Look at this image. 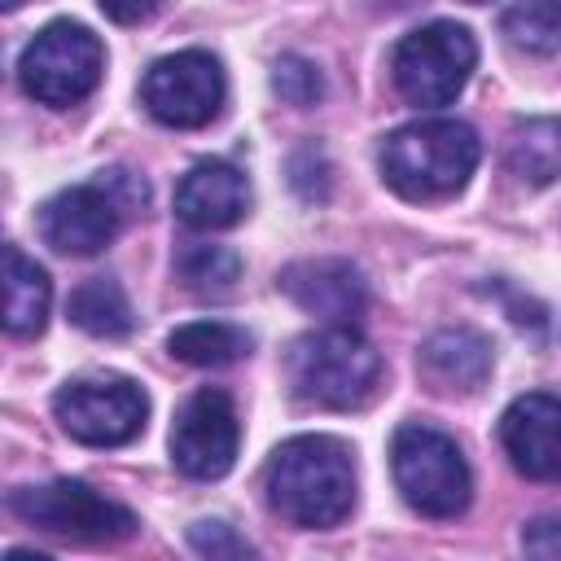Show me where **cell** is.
<instances>
[{"instance_id":"cell-6","label":"cell","mask_w":561,"mask_h":561,"mask_svg":"<svg viewBox=\"0 0 561 561\" xmlns=\"http://www.w3.org/2000/svg\"><path fill=\"white\" fill-rule=\"evenodd\" d=\"M478 66V44L460 22H430L408 31L390 53V79L408 105H451Z\"/></svg>"},{"instance_id":"cell-21","label":"cell","mask_w":561,"mask_h":561,"mask_svg":"<svg viewBox=\"0 0 561 561\" xmlns=\"http://www.w3.org/2000/svg\"><path fill=\"white\" fill-rule=\"evenodd\" d=\"M175 276L180 285L197 289V294H219L241 276V254L228 245H210V241H193L175 254Z\"/></svg>"},{"instance_id":"cell-25","label":"cell","mask_w":561,"mask_h":561,"mask_svg":"<svg viewBox=\"0 0 561 561\" xmlns=\"http://www.w3.org/2000/svg\"><path fill=\"white\" fill-rule=\"evenodd\" d=\"M522 548H526L530 557L561 561V513H548V517L526 522V530H522Z\"/></svg>"},{"instance_id":"cell-19","label":"cell","mask_w":561,"mask_h":561,"mask_svg":"<svg viewBox=\"0 0 561 561\" xmlns=\"http://www.w3.org/2000/svg\"><path fill=\"white\" fill-rule=\"evenodd\" d=\"M167 346L180 364L224 368V364H237L241 355H250V333L228 324V320H193V324H180L167 337Z\"/></svg>"},{"instance_id":"cell-28","label":"cell","mask_w":561,"mask_h":561,"mask_svg":"<svg viewBox=\"0 0 561 561\" xmlns=\"http://www.w3.org/2000/svg\"><path fill=\"white\" fill-rule=\"evenodd\" d=\"M473 4H478V0H473Z\"/></svg>"},{"instance_id":"cell-15","label":"cell","mask_w":561,"mask_h":561,"mask_svg":"<svg viewBox=\"0 0 561 561\" xmlns=\"http://www.w3.org/2000/svg\"><path fill=\"white\" fill-rule=\"evenodd\" d=\"M416 364H421V377L434 390L473 394L491 377L495 351H491V337L478 333V329H438L434 337H425Z\"/></svg>"},{"instance_id":"cell-18","label":"cell","mask_w":561,"mask_h":561,"mask_svg":"<svg viewBox=\"0 0 561 561\" xmlns=\"http://www.w3.org/2000/svg\"><path fill=\"white\" fill-rule=\"evenodd\" d=\"M66 316L83 333H92V337H123L136 324L131 302H127V294H123V285L114 276H88V280H79L70 289Z\"/></svg>"},{"instance_id":"cell-11","label":"cell","mask_w":561,"mask_h":561,"mask_svg":"<svg viewBox=\"0 0 561 561\" xmlns=\"http://www.w3.org/2000/svg\"><path fill=\"white\" fill-rule=\"evenodd\" d=\"M241 447V421L224 390H197L171 425V460L184 478L215 482L232 469Z\"/></svg>"},{"instance_id":"cell-23","label":"cell","mask_w":561,"mask_h":561,"mask_svg":"<svg viewBox=\"0 0 561 561\" xmlns=\"http://www.w3.org/2000/svg\"><path fill=\"white\" fill-rule=\"evenodd\" d=\"M289 184H294V193L302 202H324L329 197V158L316 145L298 149L289 158Z\"/></svg>"},{"instance_id":"cell-4","label":"cell","mask_w":561,"mask_h":561,"mask_svg":"<svg viewBox=\"0 0 561 561\" xmlns=\"http://www.w3.org/2000/svg\"><path fill=\"white\" fill-rule=\"evenodd\" d=\"M145 202H149L145 180L123 167H110L92 184H75V188H61L57 197H48L39 206V237L57 254L92 259L118 237L123 219L131 210H140Z\"/></svg>"},{"instance_id":"cell-17","label":"cell","mask_w":561,"mask_h":561,"mask_svg":"<svg viewBox=\"0 0 561 561\" xmlns=\"http://www.w3.org/2000/svg\"><path fill=\"white\" fill-rule=\"evenodd\" d=\"M504 162L530 188L552 184L561 175V118H526V123H517L508 131Z\"/></svg>"},{"instance_id":"cell-7","label":"cell","mask_w":561,"mask_h":561,"mask_svg":"<svg viewBox=\"0 0 561 561\" xmlns=\"http://www.w3.org/2000/svg\"><path fill=\"white\" fill-rule=\"evenodd\" d=\"M101 70H105L101 39L83 22H70V18H57L44 31H35V39L18 57V79L26 96L53 110H66L92 96L101 83Z\"/></svg>"},{"instance_id":"cell-26","label":"cell","mask_w":561,"mask_h":561,"mask_svg":"<svg viewBox=\"0 0 561 561\" xmlns=\"http://www.w3.org/2000/svg\"><path fill=\"white\" fill-rule=\"evenodd\" d=\"M96 4H101V13H105L110 22H118V26L149 22V18L162 9V0H96Z\"/></svg>"},{"instance_id":"cell-1","label":"cell","mask_w":561,"mask_h":561,"mask_svg":"<svg viewBox=\"0 0 561 561\" xmlns=\"http://www.w3.org/2000/svg\"><path fill=\"white\" fill-rule=\"evenodd\" d=\"M263 491L272 513L302 530L337 526L355 504V460L351 447L329 434L285 438L263 469Z\"/></svg>"},{"instance_id":"cell-5","label":"cell","mask_w":561,"mask_h":561,"mask_svg":"<svg viewBox=\"0 0 561 561\" xmlns=\"http://www.w3.org/2000/svg\"><path fill=\"white\" fill-rule=\"evenodd\" d=\"M390 469H394V486L408 500L412 513L447 522L460 517L473 500V473L465 451L456 447L451 434L408 421L394 430L390 438Z\"/></svg>"},{"instance_id":"cell-24","label":"cell","mask_w":561,"mask_h":561,"mask_svg":"<svg viewBox=\"0 0 561 561\" xmlns=\"http://www.w3.org/2000/svg\"><path fill=\"white\" fill-rule=\"evenodd\" d=\"M188 543H193V552H202V557H210V561L250 557V552H254V548H250L241 535H232V526H224V522H193V526H188Z\"/></svg>"},{"instance_id":"cell-27","label":"cell","mask_w":561,"mask_h":561,"mask_svg":"<svg viewBox=\"0 0 561 561\" xmlns=\"http://www.w3.org/2000/svg\"><path fill=\"white\" fill-rule=\"evenodd\" d=\"M0 4H4V9H18V4H22V0H0Z\"/></svg>"},{"instance_id":"cell-12","label":"cell","mask_w":561,"mask_h":561,"mask_svg":"<svg viewBox=\"0 0 561 561\" xmlns=\"http://www.w3.org/2000/svg\"><path fill=\"white\" fill-rule=\"evenodd\" d=\"M276 289L307 316H320L333 324H351L355 316L368 311V280L346 259H298L280 267Z\"/></svg>"},{"instance_id":"cell-13","label":"cell","mask_w":561,"mask_h":561,"mask_svg":"<svg viewBox=\"0 0 561 561\" xmlns=\"http://www.w3.org/2000/svg\"><path fill=\"white\" fill-rule=\"evenodd\" d=\"M500 443L517 473L535 482H561V399L517 394L500 416Z\"/></svg>"},{"instance_id":"cell-3","label":"cell","mask_w":561,"mask_h":561,"mask_svg":"<svg viewBox=\"0 0 561 561\" xmlns=\"http://www.w3.org/2000/svg\"><path fill=\"white\" fill-rule=\"evenodd\" d=\"M285 377L302 403L346 412L373 399L381 381V355L359 329L329 324V329H311L294 337L285 355Z\"/></svg>"},{"instance_id":"cell-16","label":"cell","mask_w":561,"mask_h":561,"mask_svg":"<svg viewBox=\"0 0 561 561\" xmlns=\"http://www.w3.org/2000/svg\"><path fill=\"white\" fill-rule=\"evenodd\" d=\"M53 280L48 272L26 259L18 245H4V329L13 337H35L48 324Z\"/></svg>"},{"instance_id":"cell-9","label":"cell","mask_w":561,"mask_h":561,"mask_svg":"<svg viewBox=\"0 0 561 561\" xmlns=\"http://www.w3.org/2000/svg\"><path fill=\"white\" fill-rule=\"evenodd\" d=\"M61 430L83 447H123L145 430L149 399L131 377H75L53 394Z\"/></svg>"},{"instance_id":"cell-8","label":"cell","mask_w":561,"mask_h":561,"mask_svg":"<svg viewBox=\"0 0 561 561\" xmlns=\"http://www.w3.org/2000/svg\"><path fill=\"white\" fill-rule=\"evenodd\" d=\"M9 513L35 530L75 539V543H118L136 535V513L101 491H92L79 478H57L44 486H18L9 491Z\"/></svg>"},{"instance_id":"cell-14","label":"cell","mask_w":561,"mask_h":561,"mask_svg":"<svg viewBox=\"0 0 561 561\" xmlns=\"http://www.w3.org/2000/svg\"><path fill=\"white\" fill-rule=\"evenodd\" d=\"M245 210H250V184L224 158H206V162L188 167L184 180L175 184V215H180V224H188L197 232L232 228Z\"/></svg>"},{"instance_id":"cell-20","label":"cell","mask_w":561,"mask_h":561,"mask_svg":"<svg viewBox=\"0 0 561 561\" xmlns=\"http://www.w3.org/2000/svg\"><path fill=\"white\" fill-rule=\"evenodd\" d=\"M500 31L517 53L552 57L561 48V0H517L504 9Z\"/></svg>"},{"instance_id":"cell-2","label":"cell","mask_w":561,"mask_h":561,"mask_svg":"<svg viewBox=\"0 0 561 561\" xmlns=\"http://www.w3.org/2000/svg\"><path fill=\"white\" fill-rule=\"evenodd\" d=\"M478 158H482V140L460 118L403 123L381 140V153H377L381 180L408 202H434L465 188Z\"/></svg>"},{"instance_id":"cell-22","label":"cell","mask_w":561,"mask_h":561,"mask_svg":"<svg viewBox=\"0 0 561 561\" xmlns=\"http://www.w3.org/2000/svg\"><path fill=\"white\" fill-rule=\"evenodd\" d=\"M272 92L285 101V105H316L324 96V75L316 70V61L298 57V53H285L276 66H272Z\"/></svg>"},{"instance_id":"cell-10","label":"cell","mask_w":561,"mask_h":561,"mask_svg":"<svg viewBox=\"0 0 561 561\" xmlns=\"http://www.w3.org/2000/svg\"><path fill=\"white\" fill-rule=\"evenodd\" d=\"M224 96H228L224 66L202 48H184V53L158 57L140 79L145 110L162 127H180V131L206 127L224 110Z\"/></svg>"}]
</instances>
